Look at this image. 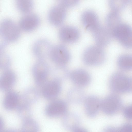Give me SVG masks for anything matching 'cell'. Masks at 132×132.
<instances>
[{
	"label": "cell",
	"mask_w": 132,
	"mask_h": 132,
	"mask_svg": "<svg viewBox=\"0 0 132 132\" xmlns=\"http://www.w3.org/2000/svg\"><path fill=\"white\" fill-rule=\"evenodd\" d=\"M66 15V9L58 4L50 9L47 14L48 19L53 25L59 26L63 23Z\"/></svg>",
	"instance_id": "9"
},
{
	"label": "cell",
	"mask_w": 132,
	"mask_h": 132,
	"mask_svg": "<svg viewBox=\"0 0 132 132\" xmlns=\"http://www.w3.org/2000/svg\"><path fill=\"white\" fill-rule=\"evenodd\" d=\"M39 16L35 13H28L22 16L19 19V26L23 31H29L37 28L40 23Z\"/></svg>",
	"instance_id": "11"
},
{
	"label": "cell",
	"mask_w": 132,
	"mask_h": 132,
	"mask_svg": "<svg viewBox=\"0 0 132 132\" xmlns=\"http://www.w3.org/2000/svg\"><path fill=\"white\" fill-rule=\"evenodd\" d=\"M120 132H132V123H126L119 128Z\"/></svg>",
	"instance_id": "32"
},
{
	"label": "cell",
	"mask_w": 132,
	"mask_h": 132,
	"mask_svg": "<svg viewBox=\"0 0 132 132\" xmlns=\"http://www.w3.org/2000/svg\"><path fill=\"white\" fill-rule=\"evenodd\" d=\"M52 46L50 41L45 38H41L36 41L32 47L34 54L37 57L42 60L48 56Z\"/></svg>",
	"instance_id": "12"
},
{
	"label": "cell",
	"mask_w": 132,
	"mask_h": 132,
	"mask_svg": "<svg viewBox=\"0 0 132 132\" xmlns=\"http://www.w3.org/2000/svg\"><path fill=\"white\" fill-rule=\"evenodd\" d=\"M120 16L117 12L113 11L109 13L106 18L107 28L111 34L115 29L120 23Z\"/></svg>",
	"instance_id": "23"
},
{
	"label": "cell",
	"mask_w": 132,
	"mask_h": 132,
	"mask_svg": "<svg viewBox=\"0 0 132 132\" xmlns=\"http://www.w3.org/2000/svg\"></svg>",
	"instance_id": "36"
},
{
	"label": "cell",
	"mask_w": 132,
	"mask_h": 132,
	"mask_svg": "<svg viewBox=\"0 0 132 132\" xmlns=\"http://www.w3.org/2000/svg\"><path fill=\"white\" fill-rule=\"evenodd\" d=\"M21 132H39V128L37 122L30 118L23 120Z\"/></svg>",
	"instance_id": "24"
},
{
	"label": "cell",
	"mask_w": 132,
	"mask_h": 132,
	"mask_svg": "<svg viewBox=\"0 0 132 132\" xmlns=\"http://www.w3.org/2000/svg\"><path fill=\"white\" fill-rule=\"evenodd\" d=\"M32 70L35 84L38 86H42L46 82L49 74V68L47 64L40 60L34 65Z\"/></svg>",
	"instance_id": "7"
},
{
	"label": "cell",
	"mask_w": 132,
	"mask_h": 132,
	"mask_svg": "<svg viewBox=\"0 0 132 132\" xmlns=\"http://www.w3.org/2000/svg\"><path fill=\"white\" fill-rule=\"evenodd\" d=\"M112 34L123 46L132 40V29L129 25L126 23H120Z\"/></svg>",
	"instance_id": "10"
},
{
	"label": "cell",
	"mask_w": 132,
	"mask_h": 132,
	"mask_svg": "<svg viewBox=\"0 0 132 132\" xmlns=\"http://www.w3.org/2000/svg\"><path fill=\"white\" fill-rule=\"evenodd\" d=\"M18 94L14 91L10 90L5 95L3 102L4 108L7 110H12L17 108L20 102Z\"/></svg>",
	"instance_id": "21"
},
{
	"label": "cell",
	"mask_w": 132,
	"mask_h": 132,
	"mask_svg": "<svg viewBox=\"0 0 132 132\" xmlns=\"http://www.w3.org/2000/svg\"><path fill=\"white\" fill-rule=\"evenodd\" d=\"M101 100L94 95H89L86 97L84 102L85 110L88 117H95L101 109Z\"/></svg>",
	"instance_id": "15"
},
{
	"label": "cell",
	"mask_w": 132,
	"mask_h": 132,
	"mask_svg": "<svg viewBox=\"0 0 132 132\" xmlns=\"http://www.w3.org/2000/svg\"><path fill=\"white\" fill-rule=\"evenodd\" d=\"M16 77L12 71L6 70L2 73L0 79V88L4 92H8L13 87L15 83Z\"/></svg>",
	"instance_id": "18"
},
{
	"label": "cell",
	"mask_w": 132,
	"mask_h": 132,
	"mask_svg": "<svg viewBox=\"0 0 132 132\" xmlns=\"http://www.w3.org/2000/svg\"><path fill=\"white\" fill-rule=\"evenodd\" d=\"M86 97L83 90L78 86L71 88L67 95V100L73 104H79L84 102Z\"/></svg>",
	"instance_id": "19"
},
{
	"label": "cell",
	"mask_w": 132,
	"mask_h": 132,
	"mask_svg": "<svg viewBox=\"0 0 132 132\" xmlns=\"http://www.w3.org/2000/svg\"><path fill=\"white\" fill-rule=\"evenodd\" d=\"M61 89V82L54 79L46 82L42 86L41 93L46 99L53 101L59 95Z\"/></svg>",
	"instance_id": "8"
},
{
	"label": "cell",
	"mask_w": 132,
	"mask_h": 132,
	"mask_svg": "<svg viewBox=\"0 0 132 132\" xmlns=\"http://www.w3.org/2000/svg\"><path fill=\"white\" fill-rule=\"evenodd\" d=\"M92 33L96 44L100 47L106 46L110 41L111 34L107 28L100 25Z\"/></svg>",
	"instance_id": "17"
},
{
	"label": "cell",
	"mask_w": 132,
	"mask_h": 132,
	"mask_svg": "<svg viewBox=\"0 0 132 132\" xmlns=\"http://www.w3.org/2000/svg\"><path fill=\"white\" fill-rule=\"evenodd\" d=\"M16 109L18 116L23 120L30 118L31 113L29 105L23 102L19 103Z\"/></svg>",
	"instance_id": "27"
},
{
	"label": "cell",
	"mask_w": 132,
	"mask_h": 132,
	"mask_svg": "<svg viewBox=\"0 0 132 132\" xmlns=\"http://www.w3.org/2000/svg\"><path fill=\"white\" fill-rule=\"evenodd\" d=\"M117 64L119 69L122 71L132 70V55L124 54L120 55L118 58Z\"/></svg>",
	"instance_id": "22"
},
{
	"label": "cell",
	"mask_w": 132,
	"mask_h": 132,
	"mask_svg": "<svg viewBox=\"0 0 132 132\" xmlns=\"http://www.w3.org/2000/svg\"><path fill=\"white\" fill-rule=\"evenodd\" d=\"M55 69L54 79L61 82L69 77L70 72L65 65H57Z\"/></svg>",
	"instance_id": "25"
},
{
	"label": "cell",
	"mask_w": 132,
	"mask_h": 132,
	"mask_svg": "<svg viewBox=\"0 0 132 132\" xmlns=\"http://www.w3.org/2000/svg\"><path fill=\"white\" fill-rule=\"evenodd\" d=\"M81 19L85 28L91 32L101 25L97 15L91 10L84 11L81 15Z\"/></svg>",
	"instance_id": "16"
},
{
	"label": "cell",
	"mask_w": 132,
	"mask_h": 132,
	"mask_svg": "<svg viewBox=\"0 0 132 132\" xmlns=\"http://www.w3.org/2000/svg\"><path fill=\"white\" fill-rule=\"evenodd\" d=\"M69 77L74 84L81 88L88 86L91 80L89 73L82 69H78L73 71L70 72Z\"/></svg>",
	"instance_id": "14"
},
{
	"label": "cell",
	"mask_w": 132,
	"mask_h": 132,
	"mask_svg": "<svg viewBox=\"0 0 132 132\" xmlns=\"http://www.w3.org/2000/svg\"><path fill=\"white\" fill-rule=\"evenodd\" d=\"M80 36L79 30L73 26L67 25L62 27L59 32V37L62 42L68 43H75Z\"/></svg>",
	"instance_id": "13"
},
{
	"label": "cell",
	"mask_w": 132,
	"mask_h": 132,
	"mask_svg": "<svg viewBox=\"0 0 132 132\" xmlns=\"http://www.w3.org/2000/svg\"><path fill=\"white\" fill-rule=\"evenodd\" d=\"M15 4L20 12L27 13L31 11L34 7V3L31 0H16Z\"/></svg>",
	"instance_id": "26"
},
{
	"label": "cell",
	"mask_w": 132,
	"mask_h": 132,
	"mask_svg": "<svg viewBox=\"0 0 132 132\" xmlns=\"http://www.w3.org/2000/svg\"><path fill=\"white\" fill-rule=\"evenodd\" d=\"M127 1L110 0L109 4L110 7L114 11L117 12L123 9L128 3Z\"/></svg>",
	"instance_id": "28"
},
{
	"label": "cell",
	"mask_w": 132,
	"mask_h": 132,
	"mask_svg": "<svg viewBox=\"0 0 132 132\" xmlns=\"http://www.w3.org/2000/svg\"><path fill=\"white\" fill-rule=\"evenodd\" d=\"M102 132H120L119 128L109 126L105 128Z\"/></svg>",
	"instance_id": "33"
},
{
	"label": "cell",
	"mask_w": 132,
	"mask_h": 132,
	"mask_svg": "<svg viewBox=\"0 0 132 132\" xmlns=\"http://www.w3.org/2000/svg\"><path fill=\"white\" fill-rule=\"evenodd\" d=\"M72 132H88L85 128L78 127L72 131Z\"/></svg>",
	"instance_id": "34"
},
{
	"label": "cell",
	"mask_w": 132,
	"mask_h": 132,
	"mask_svg": "<svg viewBox=\"0 0 132 132\" xmlns=\"http://www.w3.org/2000/svg\"><path fill=\"white\" fill-rule=\"evenodd\" d=\"M106 58L105 53L102 47L92 45L87 47L82 55L84 63L89 66L100 65L103 63Z\"/></svg>",
	"instance_id": "2"
},
{
	"label": "cell",
	"mask_w": 132,
	"mask_h": 132,
	"mask_svg": "<svg viewBox=\"0 0 132 132\" xmlns=\"http://www.w3.org/2000/svg\"><path fill=\"white\" fill-rule=\"evenodd\" d=\"M2 132H18L16 130L13 129H8L3 131Z\"/></svg>",
	"instance_id": "35"
},
{
	"label": "cell",
	"mask_w": 132,
	"mask_h": 132,
	"mask_svg": "<svg viewBox=\"0 0 132 132\" xmlns=\"http://www.w3.org/2000/svg\"><path fill=\"white\" fill-rule=\"evenodd\" d=\"M77 0H61L59 1V4L66 9L73 7L79 3Z\"/></svg>",
	"instance_id": "29"
},
{
	"label": "cell",
	"mask_w": 132,
	"mask_h": 132,
	"mask_svg": "<svg viewBox=\"0 0 132 132\" xmlns=\"http://www.w3.org/2000/svg\"><path fill=\"white\" fill-rule=\"evenodd\" d=\"M2 52V54L1 53V66H2V68H6L9 65L10 63V57L8 55L5 53Z\"/></svg>",
	"instance_id": "30"
},
{
	"label": "cell",
	"mask_w": 132,
	"mask_h": 132,
	"mask_svg": "<svg viewBox=\"0 0 132 132\" xmlns=\"http://www.w3.org/2000/svg\"><path fill=\"white\" fill-rule=\"evenodd\" d=\"M122 105L121 97L118 94L113 93L101 100V110L107 115H112L117 113Z\"/></svg>",
	"instance_id": "4"
},
{
	"label": "cell",
	"mask_w": 132,
	"mask_h": 132,
	"mask_svg": "<svg viewBox=\"0 0 132 132\" xmlns=\"http://www.w3.org/2000/svg\"><path fill=\"white\" fill-rule=\"evenodd\" d=\"M68 106L67 103L62 100H55L46 107L45 115L49 118H54L64 116L67 113Z\"/></svg>",
	"instance_id": "6"
},
{
	"label": "cell",
	"mask_w": 132,
	"mask_h": 132,
	"mask_svg": "<svg viewBox=\"0 0 132 132\" xmlns=\"http://www.w3.org/2000/svg\"><path fill=\"white\" fill-rule=\"evenodd\" d=\"M20 29L14 21L9 18H5L0 24V35L4 41L8 43L14 42L20 36Z\"/></svg>",
	"instance_id": "3"
},
{
	"label": "cell",
	"mask_w": 132,
	"mask_h": 132,
	"mask_svg": "<svg viewBox=\"0 0 132 132\" xmlns=\"http://www.w3.org/2000/svg\"><path fill=\"white\" fill-rule=\"evenodd\" d=\"M132 76H128L120 72H116L111 76L109 81L110 89L118 94L131 93Z\"/></svg>",
	"instance_id": "1"
},
{
	"label": "cell",
	"mask_w": 132,
	"mask_h": 132,
	"mask_svg": "<svg viewBox=\"0 0 132 132\" xmlns=\"http://www.w3.org/2000/svg\"><path fill=\"white\" fill-rule=\"evenodd\" d=\"M49 57L57 65H65L70 60L71 56L65 46L62 44H57L52 46Z\"/></svg>",
	"instance_id": "5"
},
{
	"label": "cell",
	"mask_w": 132,
	"mask_h": 132,
	"mask_svg": "<svg viewBox=\"0 0 132 132\" xmlns=\"http://www.w3.org/2000/svg\"><path fill=\"white\" fill-rule=\"evenodd\" d=\"M122 113L124 117L126 119L132 120V104L123 108Z\"/></svg>",
	"instance_id": "31"
},
{
	"label": "cell",
	"mask_w": 132,
	"mask_h": 132,
	"mask_svg": "<svg viewBox=\"0 0 132 132\" xmlns=\"http://www.w3.org/2000/svg\"><path fill=\"white\" fill-rule=\"evenodd\" d=\"M63 116L62 124L65 129L73 131L79 127L80 119L77 113L74 112L67 113Z\"/></svg>",
	"instance_id": "20"
}]
</instances>
